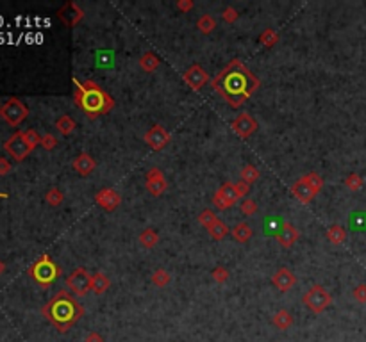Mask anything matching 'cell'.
<instances>
[{
	"label": "cell",
	"instance_id": "cell-41",
	"mask_svg": "<svg viewBox=\"0 0 366 342\" xmlns=\"http://www.w3.org/2000/svg\"><path fill=\"white\" fill-rule=\"evenodd\" d=\"M25 137H27V141L32 145V148H36L38 145H41V136L36 130H25Z\"/></svg>",
	"mask_w": 366,
	"mask_h": 342
},
{
	"label": "cell",
	"instance_id": "cell-38",
	"mask_svg": "<svg viewBox=\"0 0 366 342\" xmlns=\"http://www.w3.org/2000/svg\"><path fill=\"white\" fill-rule=\"evenodd\" d=\"M222 16H223V20H225L227 24H234V22L240 18V13H238L234 7H227V9H223Z\"/></svg>",
	"mask_w": 366,
	"mask_h": 342
},
{
	"label": "cell",
	"instance_id": "cell-12",
	"mask_svg": "<svg viewBox=\"0 0 366 342\" xmlns=\"http://www.w3.org/2000/svg\"><path fill=\"white\" fill-rule=\"evenodd\" d=\"M182 78H184V82L193 89V91H199V89H202L204 86L207 84L209 75H207V71H205L200 65H193V66H189V68L184 71Z\"/></svg>",
	"mask_w": 366,
	"mask_h": 342
},
{
	"label": "cell",
	"instance_id": "cell-40",
	"mask_svg": "<svg viewBox=\"0 0 366 342\" xmlns=\"http://www.w3.org/2000/svg\"><path fill=\"white\" fill-rule=\"evenodd\" d=\"M352 296H354V299H356V301H359V303H366V285H364V284L357 285V287L354 289Z\"/></svg>",
	"mask_w": 366,
	"mask_h": 342
},
{
	"label": "cell",
	"instance_id": "cell-6",
	"mask_svg": "<svg viewBox=\"0 0 366 342\" xmlns=\"http://www.w3.org/2000/svg\"><path fill=\"white\" fill-rule=\"evenodd\" d=\"M304 305L315 314H322L323 310H327L332 303V296L329 294L322 285H313L304 296H302Z\"/></svg>",
	"mask_w": 366,
	"mask_h": 342
},
{
	"label": "cell",
	"instance_id": "cell-34",
	"mask_svg": "<svg viewBox=\"0 0 366 342\" xmlns=\"http://www.w3.org/2000/svg\"><path fill=\"white\" fill-rule=\"evenodd\" d=\"M199 221H200V225H204L205 228H209V227H213L216 221H218V216H216L211 209H205L199 214Z\"/></svg>",
	"mask_w": 366,
	"mask_h": 342
},
{
	"label": "cell",
	"instance_id": "cell-13",
	"mask_svg": "<svg viewBox=\"0 0 366 342\" xmlns=\"http://www.w3.org/2000/svg\"><path fill=\"white\" fill-rule=\"evenodd\" d=\"M145 143H147L152 150H156V152H161L163 148H166L168 143H170V134L164 130V127L154 125L145 134Z\"/></svg>",
	"mask_w": 366,
	"mask_h": 342
},
{
	"label": "cell",
	"instance_id": "cell-32",
	"mask_svg": "<svg viewBox=\"0 0 366 342\" xmlns=\"http://www.w3.org/2000/svg\"><path fill=\"white\" fill-rule=\"evenodd\" d=\"M350 227L352 230H366V212H354L350 216Z\"/></svg>",
	"mask_w": 366,
	"mask_h": 342
},
{
	"label": "cell",
	"instance_id": "cell-16",
	"mask_svg": "<svg viewBox=\"0 0 366 342\" xmlns=\"http://www.w3.org/2000/svg\"><path fill=\"white\" fill-rule=\"evenodd\" d=\"M272 284H274L281 292H290L291 289L295 287V284H297V278H295V274L287 268H281V269H277V273H275L274 276H272Z\"/></svg>",
	"mask_w": 366,
	"mask_h": 342
},
{
	"label": "cell",
	"instance_id": "cell-11",
	"mask_svg": "<svg viewBox=\"0 0 366 342\" xmlns=\"http://www.w3.org/2000/svg\"><path fill=\"white\" fill-rule=\"evenodd\" d=\"M230 129H233L234 134H238L241 139H246L257 130V122L248 114V112H243V114L236 116V118L233 119Z\"/></svg>",
	"mask_w": 366,
	"mask_h": 342
},
{
	"label": "cell",
	"instance_id": "cell-14",
	"mask_svg": "<svg viewBox=\"0 0 366 342\" xmlns=\"http://www.w3.org/2000/svg\"><path fill=\"white\" fill-rule=\"evenodd\" d=\"M95 202H97V205L102 207L104 210L111 212V210L118 209V205L122 204V196L114 189H109V187H106V189H100L99 193H97Z\"/></svg>",
	"mask_w": 366,
	"mask_h": 342
},
{
	"label": "cell",
	"instance_id": "cell-22",
	"mask_svg": "<svg viewBox=\"0 0 366 342\" xmlns=\"http://www.w3.org/2000/svg\"><path fill=\"white\" fill-rule=\"evenodd\" d=\"M140 66L147 71V73H154V71L159 68V57L154 52H145L140 57Z\"/></svg>",
	"mask_w": 366,
	"mask_h": 342
},
{
	"label": "cell",
	"instance_id": "cell-30",
	"mask_svg": "<svg viewBox=\"0 0 366 342\" xmlns=\"http://www.w3.org/2000/svg\"><path fill=\"white\" fill-rule=\"evenodd\" d=\"M45 200H47L48 205L59 207L63 204V200H65V194H63L61 189H57V187H52V189L47 193V196H45Z\"/></svg>",
	"mask_w": 366,
	"mask_h": 342
},
{
	"label": "cell",
	"instance_id": "cell-17",
	"mask_svg": "<svg viewBox=\"0 0 366 342\" xmlns=\"http://www.w3.org/2000/svg\"><path fill=\"white\" fill-rule=\"evenodd\" d=\"M59 18L65 22L66 25H75L77 22L84 18V11L79 9V6L73 2H68L61 11H59Z\"/></svg>",
	"mask_w": 366,
	"mask_h": 342
},
{
	"label": "cell",
	"instance_id": "cell-44",
	"mask_svg": "<svg viewBox=\"0 0 366 342\" xmlns=\"http://www.w3.org/2000/svg\"><path fill=\"white\" fill-rule=\"evenodd\" d=\"M11 171V163L6 159V157H0V176L7 175Z\"/></svg>",
	"mask_w": 366,
	"mask_h": 342
},
{
	"label": "cell",
	"instance_id": "cell-33",
	"mask_svg": "<svg viewBox=\"0 0 366 342\" xmlns=\"http://www.w3.org/2000/svg\"><path fill=\"white\" fill-rule=\"evenodd\" d=\"M259 41L266 48H270V47H274V45L279 43V34L274 31V29H266V31H264L263 34L259 36Z\"/></svg>",
	"mask_w": 366,
	"mask_h": 342
},
{
	"label": "cell",
	"instance_id": "cell-25",
	"mask_svg": "<svg viewBox=\"0 0 366 342\" xmlns=\"http://www.w3.org/2000/svg\"><path fill=\"white\" fill-rule=\"evenodd\" d=\"M327 239L331 240L332 244H341L345 243L346 239V230L339 225H332L331 228L327 230Z\"/></svg>",
	"mask_w": 366,
	"mask_h": 342
},
{
	"label": "cell",
	"instance_id": "cell-23",
	"mask_svg": "<svg viewBox=\"0 0 366 342\" xmlns=\"http://www.w3.org/2000/svg\"><path fill=\"white\" fill-rule=\"evenodd\" d=\"M140 243L143 248L150 250V248H154L156 244L159 243V234L154 230V228H147V230H143L140 234Z\"/></svg>",
	"mask_w": 366,
	"mask_h": 342
},
{
	"label": "cell",
	"instance_id": "cell-26",
	"mask_svg": "<svg viewBox=\"0 0 366 342\" xmlns=\"http://www.w3.org/2000/svg\"><path fill=\"white\" fill-rule=\"evenodd\" d=\"M274 325L277 326L279 330H287L291 325H293V317L287 310H279L277 314L274 315Z\"/></svg>",
	"mask_w": 366,
	"mask_h": 342
},
{
	"label": "cell",
	"instance_id": "cell-28",
	"mask_svg": "<svg viewBox=\"0 0 366 342\" xmlns=\"http://www.w3.org/2000/svg\"><path fill=\"white\" fill-rule=\"evenodd\" d=\"M197 27H199V31L202 34H209V32H213L216 29V20L211 14H202L199 18V22H197Z\"/></svg>",
	"mask_w": 366,
	"mask_h": 342
},
{
	"label": "cell",
	"instance_id": "cell-7",
	"mask_svg": "<svg viewBox=\"0 0 366 342\" xmlns=\"http://www.w3.org/2000/svg\"><path fill=\"white\" fill-rule=\"evenodd\" d=\"M0 116H2V119L7 123V125L18 127L29 116V109L22 100L9 98L2 107H0Z\"/></svg>",
	"mask_w": 366,
	"mask_h": 342
},
{
	"label": "cell",
	"instance_id": "cell-37",
	"mask_svg": "<svg viewBox=\"0 0 366 342\" xmlns=\"http://www.w3.org/2000/svg\"><path fill=\"white\" fill-rule=\"evenodd\" d=\"M213 280L218 281V284H225V281L229 280V271L220 266V268H216L215 271H213Z\"/></svg>",
	"mask_w": 366,
	"mask_h": 342
},
{
	"label": "cell",
	"instance_id": "cell-10",
	"mask_svg": "<svg viewBox=\"0 0 366 342\" xmlns=\"http://www.w3.org/2000/svg\"><path fill=\"white\" fill-rule=\"evenodd\" d=\"M66 285H68L73 294L84 296L91 291V274L86 271V269L79 268L66 278Z\"/></svg>",
	"mask_w": 366,
	"mask_h": 342
},
{
	"label": "cell",
	"instance_id": "cell-39",
	"mask_svg": "<svg viewBox=\"0 0 366 342\" xmlns=\"http://www.w3.org/2000/svg\"><path fill=\"white\" fill-rule=\"evenodd\" d=\"M55 145H57L55 136H52V134H45V136H41V146H43L45 150H54Z\"/></svg>",
	"mask_w": 366,
	"mask_h": 342
},
{
	"label": "cell",
	"instance_id": "cell-27",
	"mask_svg": "<svg viewBox=\"0 0 366 342\" xmlns=\"http://www.w3.org/2000/svg\"><path fill=\"white\" fill-rule=\"evenodd\" d=\"M207 234L211 235L213 239L222 240L227 234H229V227H227V225L223 223L222 219H218L215 225H213V227H209V228H207Z\"/></svg>",
	"mask_w": 366,
	"mask_h": 342
},
{
	"label": "cell",
	"instance_id": "cell-31",
	"mask_svg": "<svg viewBox=\"0 0 366 342\" xmlns=\"http://www.w3.org/2000/svg\"><path fill=\"white\" fill-rule=\"evenodd\" d=\"M345 186L349 187L350 191H359V189H363V186H364V180L361 178V175H357V173H350L349 176L345 178Z\"/></svg>",
	"mask_w": 366,
	"mask_h": 342
},
{
	"label": "cell",
	"instance_id": "cell-48",
	"mask_svg": "<svg viewBox=\"0 0 366 342\" xmlns=\"http://www.w3.org/2000/svg\"><path fill=\"white\" fill-rule=\"evenodd\" d=\"M0 198H7V194L6 193H0Z\"/></svg>",
	"mask_w": 366,
	"mask_h": 342
},
{
	"label": "cell",
	"instance_id": "cell-46",
	"mask_svg": "<svg viewBox=\"0 0 366 342\" xmlns=\"http://www.w3.org/2000/svg\"><path fill=\"white\" fill-rule=\"evenodd\" d=\"M161 175H163V171H161V170H158V168H152V170L147 173V180L156 178V176H161Z\"/></svg>",
	"mask_w": 366,
	"mask_h": 342
},
{
	"label": "cell",
	"instance_id": "cell-9",
	"mask_svg": "<svg viewBox=\"0 0 366 342\" xmlns=\"http://www.w3.org/2000/svg\"><path fill=\"white\" fill-rule=\"evenodd\" d=\"M240 200L241 196L238 194L236 186H234L233 182H227L218 187V191L215 193V198H213V204L218 207L220 210H227L233 205H236Z\"/></svg>",
	"mask_w": 366,
	"mask_h": 342
},
{
	"label": "cell",
	"instance_id": "cell-21",
	"mask_svg": "<svg viewBox=\"0 0 366 342\" xmlns=\"http://www.w3.org/2000/svg\"><path fill=\"white\" fill-rule=\"evenodd\" d=\"M147 189L152 196H161L164 191L168 189V182H166V178H164V175L147 180Z\"/></svg>",
	"mask_w": 366,
	"mask_h": 342
},
{
	"label": "cell",
	"instance_id": "cell-4",
	"mask_svg": "<svg viewBox=\"0 0 366 342\" xmlns=\"http://www.w3.org/2000/svg\"><path fill=\"white\" fill-rule=\"evenodd\" d=\"M323 187V180L318 173H307L305 176L298 178L291 186V196L298 200L300 204H309L313 202Z\"/></svg>",
	"mask_w": 366,
	"mask_h": 342
},
{
	"label": "cell",
	"instance_id": "cell-2",
	"mask_svg": "<svg viewBox=\"0 0 366 342\" xmlns=\"http://www.w3.org/2000/svg\"><path fill=\"white\" fill-rule=\"evenodd\" d=\"M82 314H84V308H82L66 291H59L57 294L43 307V315L59 332H66V330L72 328L81 319Z\"/></svg>",
	"mask_w": 366,
	"mask_h": 342
},
{
	"label": "cell",
	"instance_id": "cell-24",
	"mask_svg": "<svg viewBox=\"0 0 366 342\" xmlns=\"http://www.w3.org/2000/svg\"><path fill=\"white\" fill-rule=\"evenodd\" d=\"M233 237L238 240V243H246L252 237V228H250L248 223H238L236 227L233 228Z\"/></svg>",
	"mask_w": 366,
	"mask_h": 342
},
{
	"label": "cell",
	"instance_id": "cell-49",
	"mask_svg": "<svg viewBox=\"0 0 366 342\" xmlns=\"http://www.w3.org/2000/svg\"><path fill=\"white\" fill-rule=\"evenodd\" d=\"M0 107H2V105H0Z\"/></svg>",
	"mask_w": 366,
	"mask_h": 342
},
{
	"label": "cell",
	"instance_id": "cell-15",
	"mask_svg": "<svg viewBox=\"0 0 366 342\" xmlns=\"http://www.w3.org/2000/svg\"><path fill=\"white\" fill-rule=\"evenodd\" d=\"M275 239L282 248H291L298 240V230L290 221H284V223L279 225L277 232H275Z\"/></svg>",
	"mask_w": 366,
	"mask_h": 342
},
{
	"label": "cell",
	"instance_id": "cell-3",
	"mask_svg": "<svg viewBox=\"0 0 366 342\" xmlns=\"http://www.w3.org/2000/svg\"><path fill=\"white\" fill-rule=\"evenodd\" d=\"M73 84H75V96H73L75 104L89 118H95L99 114H106V112H109L114 107L113 98L106 91H102L93 81L79 82L77 78H73Z\"/></svg>",
	"mask_w": 366,
	"mask_h": 342
},
{
	"label": "cell",
	"instance_id": "cell-42",
	"mask_svg": "<svg viewBox=\"0 0 366 342\" xmlns=\"http://www.w3.org/2000/svg\"><path fill=\"white\" fill-rule=\"evenodd\" d=\"M193 0H179L177 2V9L179 11H182V13H189V11L193 9Z\"/></svg>",
	"mask_w": 366,
	"mask_h": 342
},
{
	"label": "cell",
	"instance_id": "cell-19",
	"mask_svg": "<svg viewBox=\"0 0 366 342\" xmlns=\"http://www.w3.org/2000/svg\"><path fill=\"white\" fill-rule=\"evenodd\" d=\"M75 127H77L75 119L70 118L68 114H63L55 119V129H57V132L61 134V136H70V134L75 130Z\"/></svg>",
	"mask_w": 366,
	"mask_h": 342
},
{
	"label": "cell",
	"instance_id": "cell-18",
	"mask_svg": "<svg viewBox=\"0 0 366 342\" xmlns=\"http://www.w3.org/2000/svg\"><path fill=\"white\" fill-rule=\"evenodd\" d=\"M73 170H75L79 175L82 176H88L89 173L95 170V160H93V157L89 155V153H81L79 157H75V160H73Z\"/></svg>",
	"mask_w": 366,
	"mask_h": 342
},
{
	"label": "cell",
	"instance_id": "cell-29",
	"mask_svg": "<svg viewBox=\"0 0 366 342\" xmlns=\"http://www.w3.org/2000/svg\"><path fill=\"white\" fill-rule=\"evenodd\" d=\"M257 178H259V170H257L256 166H252V164L243 166V170H241V180H243V182H246L248 186H252Z\"/></svg>",
	"mask_w": 366,
	"mask_h": 342
},
{
	"label": "cell",
	"instance_id": "cell-35",
	"mask_svg": "<svg viewBox=\"0 0 366 342\" xmlns=\"http://www.w3.org/2000/svg\"><path fill=\"white\" fill-rule=\"evenodd\" d=\"M168 281H170V274L164 269H156L154 274H152V284L158 285V287H166Z\"/></svg>",
	"mask_w": 366,
	"mask_h": 342
},
{
	"label": "cell",
	"instance_id": "cell-8",
	"mask_svg": "<svg viewBox=\"0 0 366 342\" xmlns=\"http://www.w3.org/2000/svg\"><path fill=\"white\" fill-rule=\"evenodd\" d=\"M4 150H6L14 160L20 163V160H24L34 148H32V145L27 141L25 132H14L13 136L4 143Z\"/></svg>",
	"mask_w": 366,
	"mask_h": 342
},
{
	"label": "cell",
	"instance_id": "cell-43",
	"mask_svg": "<svg viewBox=\"0 0 366 342\" xmlns=\"http://www.w3.org/2000/svg\"><path fill=\"white\" fill-rule=\"evenodd\" d=\"M234 186H236V191H238V194H240L241 198L248 194L250 186H248V184H246V182H243V180H241V178H240V182H236V184H234Z\"/></svg>",
	"mask_w": 366,
	"mask_h": 342
},
{
	"label": "cell",
	"instance_id": "cell-47",
	"mask_svg": "<svg viewBox=\"0 0 366 342\" xmlns=\"http://www.w3.org/2000/svg\"><path fill=\"white\" fill-rule=\"evenodd\" d=\"M4 271H6V266H4V262L0 260V274H2Z\"/></svg>",
	"mask_w": 366,
	"mask_h": 342
},
{
	"label": "cell",
	"instance_id": "cell-36",
	"mask_svg": "<svg viewBox=\"0 0 366 342\" xmlns=\"http://www.w3.org/2000/svg\"><path fill=\"white\" fill-rule=\"evenodd\" d=\"M241 212L245 216H254L257 212V204L254 200H243L241 202Z\"/></svg>",
	"mask_w": 366,
	"mask_h": 342
},
{
	"label": "cell",
	"instance_id": "cell-1",
	"mask_svg": "<svg viewBox=\"0 0 366 342\" xmlns=\"http://www.w3.org/2000/svg\"><path fill=\"white\" fill-rule=\"evenodd\" d=\"M213 88L230 107H240L257 91L259 78L243 63L234 59L213 81Z\"/></svg>",
	"mask_w": 366,
	"mask_h": 342
},
{
	"label": "cell",
	"instance_id": "cell-45",
	"mask_svg": "<svg viewBox=\"0 0 366 342\" xmlns=\"http://www.w3.org/2000/svg\"><path fill=\"white\" fill-rule=\"evenodd\" d=\"M84 342H104V337L100 335L99 332H91V333H88V337L84 339Z\"/></svg>",
	"mask_w": 366,
	"mask_h": 342
},
{
	"label": "cell",
	"instance_id": "cell-20",
	"mask_svg": "<svg viewBox=\"0 0 366 342\" xmlns=\"http://www.w3.org/2000/svg\"><path fill=\"white\" fill-rule=\"evenodd\" d=\"M109 285H111L109 278L104 273L97 271L95 274H91V291L95 292V294H104V292L109 289Z\"/></svg>",
	"mask_w": 366,
	"mask_h": 342
},
{
	"label": "cell",
	"instance_id": "cell-5",
	"mask_svg": "<svg viewBox=\"0 0 366 342\" xmlns=\"http://www.w3.org/2000/svg\"><path fill=\"white\" fill-rule=\"evenodd\" d=\"M29 274H31L32 280H34L36 284H40L41 287H48V285H52L59 278L61 269H59V266H55L54 262L50 260L48 255H43L40 260H36L34 264L31 266Z\"/></svg>",
	"mask_w": 366,
	"mask_h": 342
}]
</instances>
